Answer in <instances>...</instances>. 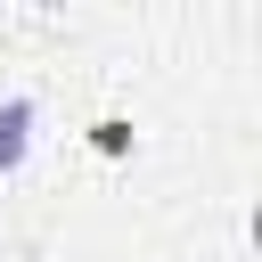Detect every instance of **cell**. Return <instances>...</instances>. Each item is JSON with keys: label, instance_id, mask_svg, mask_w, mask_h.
<instances>
[{"label": "cell", "instance_id": "6da1fadb", "mask_svg": "<svg viewBox=\"0 0 262 262\" xmlns=\"http://www.w3.org/2000/svg\"><path fill=\"white\" fill-rule=\"evenodd\" d=\"M33 147V98H0V172H16Z\"/></svg>", "mask_w": 262, "mask_h": 262}]
</instances>
